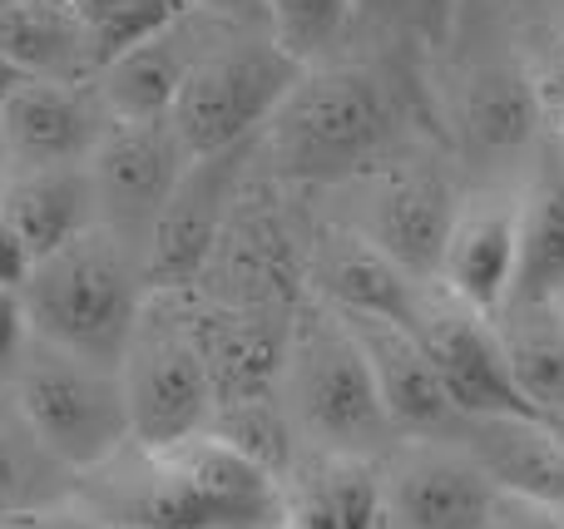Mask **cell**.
Returning <instances> with one entry per match:
<instances>
[{
    "label": "cell",
    "mask_w": 564,
    "mask_h": 529,
    "mask_svg": "<svg viewBox=\"0 0 564 529\" xmlns=\"http://www.w3.org/2000/svg\"><path fill=\"white\" fill-rule=\"evenodd\" d=\"M456 5H460V0H426V30H431V35H441V30L456 20Z\"/></svg>",
    "instance_id": "34"
},
{
    "label": "cell",
    "mask_w": 564,
    "mask_h": 529,
    "mask_svg": "<svg viewBox=\"0 0 564 529\" xmlns=\"http://www.w3.org/2000/svg\"><path fill=\"white\" fill-rule=\"evenodd\" d=\"M144 297L149 287L139 253L105 223L79 233L59 253L40 257L30 283L20 287L30 337L115 372L139 327Z\"/></svg>",
    "instance_id": "3"
},
{
    "label": "cell",
    "mask_w": 564,
    "mask_h": 529,
    "mask_svg": "<svg viewBox=\"0 0 564 529\" xmlns=\"http://www.w3.org/2000/svg\"><path fill=\"white\" fill-rule=\"evenodd\" d=\"M0 529H115V525H105L99 515H89L85 505L65 500V505H50V510H35V515H20V520H6Z\"/></svg>",
    "instance_id": "30"
},
{
    "label": "cell",
    "mask_w": 564,
    "mask_h": 529,
    "mask_svg": "<svg viewBox=\"0 0 564 529\" xmlns=\"http://www.w3.org/2000/svg\"><path fill=\"white\" fill-rule=\"evenodd\" d=\"M490 529H564V515L560 510H545V505L516 500V495H496Z\"/></svg>",
    "instance_id": "29"
},
{
    "label": "cell",
    "mask_w": 564,
    "mask_h": 529,
    "mask_svg": "<svg viewBox=\"0 0 564 529\" xmlns=\"http://www.w3.org/2000/svg\"><path fill=\"white\" fill-rule=\"evenodd\" d=\"M119 386L129 406V436L139 445H169L184 436H204L214 426V372L198 346L184 293L144 297L139 327L119 362Z\"/></svg>",
    "instance_id": "6"
},
{
    "label": "cell",
    "mask_w": 564,
    "mask_h": 529,
    "mask_svg": "<svg viewBox=\"0 0 564 529\" xmlns=\"http://www.w3.org/2000/svg\"><path fill=\"white\" fill-rule=\"evenodd\" d=\"M297 75L302 65H292L268 35L214 30V40L198 49L194 69L178 89L174 114H169L178 148L188 158H208L253 144L273 119V109L288 99V89L297 85Z\"/></svg>",
    "instance_id": "7"
},
{
    "label": "cell",
    "mask_w": 564,
    "mask_h": 529,
    "mask_svg": "<svg viewBox=\"0 0 564 529\" xmlns=\"http://www.w3.org/2000/svg\"><path fill=\"white\" fill-rule=\"evenodd\" d=\"M550 302H555V307H560V317H564V293H555V297H550Z\"/></svg>",
    "instance_id": "39"
},
{
    "label": "cell",
    "mask_w": 564,
    "mask_h": 529,
    "mask_svg": "<svg viewBox=\"0 0 564 529\" xmlns=\"http://www.w3.org/2000/svg\"><path fill=\"white\" fill-rule=\"evenodd\" d=\"M105 129H109V114L89 85H45V79H30L0 109V148H6V164L15 174L89 164Z\"/></svg>",
    "instance_id": "15"
},
{
    "label": "cell",
    "mask_w": 564,
    "mask_h": 529,
    "mask_svg": "<svg viewBox=\"0 0 564 529\" xmlns=\"http://www.w3.org/2000/svg\"><path fill=\"white\" fill-rule=\"evenodd\" d=\"M30 273H35V253H30L25 243H20V233L0 218V287L6 293H20V287L30 283Z\"/></svg>",
    "instance_id": "31"
},
{
    "label": "cell",
    "mask_w": 564,
    "mask_h": 529,
    "mask_svg": "<svg viewBox=\"0 0 564 529\" xmlns=\"http://www.w3.org/2000/svg\"><path fill=\"white\" fill-rule=\"evenodd\" d=\"M278 529H381L377 465L337 455H307L288 465Z\"/></svg>",
    "instance_id": "20"
},
{
    "label": "cell",
    "mask_w": 564,
    "mask_h": 529,
    "mask_svg": "<svg viewBox=\"0 0 564 529\" xmlns=\"http://www.w3.org/2000/svg\"><path fill=\"white\" fill-rule=\"evenodd\" d=\"M525 5H535L545 25H564V0H525Z\"/></svg>",
    "instance_id": "36"
},
{
    "label": "cell",
    "mask_w": 564,
    "mask_h": 529,
    "mask_svg": "<svg viewBox=\"0 0 564 529\" xmlns=\"http://www.w3.org/2000/svg\"><path fill=\"white\" fill-rule=\"evenodd\" d=\"M0 218L20 233V243L35 253V263L59 253L65 243H75L79 233H89V228L99 223L89 168L65 164V168H30V174H15L0 188Z\"/></svg>",
    "instance_id": "21"
},
{
    "label": "cell",
    "mask_w": 564,
    "mask_h": 529,
    "mask_svg": "<svg viewBox=\"0 0 564 529\" xmlns=\"http://www.w3.org/2000/svg\"><path fill=\"white\" fill-rule=\"evenodd\" d=\"M451 445L470 455L496 495L564 515V436L545 416H470L456 421Z\"/></svg>",
    "instance_id": "16"
},
{
    "label": "cell",
    "mask_w": 564,
    "mask_h": 529,
    "mask_svg": "<svg viewBox=\"0 0 564 529\" xmlns=\"http://www.w3.org/2000/svg\"><path fill=\"white\" fill-rule=\"evenodd\" d=\"M411 332H416L421 352L431 356L441 386H446V401L456 406L460 421H470V416H535L525 406V396L516 392V382H510L496 317L470 312L466 302H456L436 283H426Z\"/></svg>",
    "instance_id": "10"
},
{
    "label": "cell",
    "mask_w": 564,
    "mask_h": 529,
    "mask_svg": "<svg viewBox=\"0 0 564 529\" xmlns=\"http://www.w3.org/2000/svg\"><path fill=\"white\" fill-rule=\"evenodd\" d=\"M0 168H6V148H0Z\"/></svg>",
    "instance_id": "41"
},
{
    "label": "cell",
    "mask_w": 564,
    "mask_h": 529,
    "mask_svg": "<svg viewBox=\"0 0 564 529\" xmlns=\"http://www.w3.org/2000/svg\"><path fill=\"white\" fill-rule=\"evenodd\" d=\"M361 203L351 233L367 238L416 283H436L460 194L436 164H371L357 174Z\"/></svg>",
    "instance_id": "9"
},
{
    "label": "cell",
    "mask_w": 564,
    "mask_h": 529,
    "mask_svg": "<svg viewBox=\"0 0 564 529\" xmlns=\"http://www.w3.org/2000/svg\"><path fill=\"white\" fill-rule=\"evenodd\" d=\"M341 322L351 327L361 356H367V372L377 382L381 411H387L397 441H451L460 416L446 401V386H441L431 356L421 352L416 332L401 322H381V317H341Z\"/></svg>",
    "instance_id": "14"
},
{
    "label": "cell",
    "mask_w": 564,
    "mask_h": 529,
    "mask_svg": "<svg viewBox=\"0 0 564 529\" xmlns=\"http://www.w3.org/2000/svg\"><path fill=\"white\" fill-rule=\"evenodd\" d=\"M273 396L292 431V445L302 441L307 455L381 465L397 451V431L381 411L367 356H361L351 327L327 302L292 312L288 332H282Z\"/></svg>",
    "instance_id": "2"
},
{
    "label": "cell",
    "mask_w": 564,
    "mask_h": 529,
    "mask_svg": "<svg viewBox=\"0 0 564 529\" xmlns=\"http://www.w3.org/2000/svg\"><path fill=\"white\" fill-rule=\"evenodd\" d=\"M25 346H30V322H25V307H20V293L0 287V386H10Z\"/></svg>",
    "instance_id": "28"
},
{
    "label": "cell",
    "mask_w": 564,
    "mask_h": 529,
    "mask_svg": "<svg viewBox=\"0 0 564 529\" xmlns=\"http://www.w3.org/2000/svg\"><path fill=\"white\" fill-rule=\"evenodd\" d=\"M516 238H520V188H480L456 203L436 287L470 312L496 317L510 302L516 283Z\"/></svg>",
    "instance_id": "13"
},
{
    "label": "cell",
    "mask_w": 564,
    "mask_h": 529,
    "mask_svg": "<svg viewBox=\"0 0 564 529\" xmlns=\"http://www.w3.org/2000/svg\"><path fill=\"white\" fill-rule=\"evenodd\" d=\"M564 293V168L545 148L540 168L520 188V238L510 302H550Z\"/></svg>",
    "instance_id": "23"
},
{
    "label": "cell",
    "mask_w": 564,
    "mask_h": 529,
    "mask_svg": "<svg viewBox=\"0 0 564 529\" xmlns=\"http://www.w3.org/2000/svg\"><path fill=\"white\" fill-rule=\"evenodd\" d=\"M351 10L377 25H426V0H351Z\"/></svg>",
    "instance_id": "32"
},
{
    "label": "cell",
    "mask_w": 564,
    "mask_h": 529,
    "mask_svg": "<svg viewBox=\"0 0 564 529\" xmlns=\"http://www.w3.org/2000/svg\"><path fill=\"white\" fill-rule=\"evenodd\" d=\"M69 495H75V475L30 436L15 401H6L0 406V525L65 505Z\"/></svg>",
    "instance_id": "25"
},
{
    "label": "cell",
    "mask_w": 564,
    "mask_h": 529,
    "mask_svg": "<svg viewBox=\"0 0 564 529\" xmlns=\"http://www.w3.org/2000/svg\"><path fill=\"white\" fill-rule=\"evenodd\" d=\"M381 529H391V525H387V520H381Z\"/></svg>",
    "instance_id": "42"
},
{
    "label": "cell",
    "mask_w": 564,
    "mask_h": 529,
    "mask_svg": "<svg viewBox=\"0 0 564 529\" xmlns=\"http://www.w3.org/2000/svg\"><path fill=\"white\" fill-rule=\"evenodd\" d=\"M263 154L282 178L337 184L367 174L391 139V99L361 65H307L263 124Z\"/></svg>",
    "instance_id": "4"
},
{
    "label": "cell",
    "mask_w": 564,
    "mask_h": 529,
    "mask_svg": "<svg viewBox=\"0 0 564 529\" xmlns=\"http://www.w3.org/2000/svg\"><path fill=\"white\" fill-rule=\"evenodd\" d=\"M75 505L115 529H278L282 475L218 431L169 445L129 441L75 475Z\"/></svg>",
    "instance_id": "1"
},
{
    "label": "cell",
    "mask_w": 564,
    "mask_h": 529,
    "mask_svg": "<svg viewBox=\"0 0 564 529\" xmlns=\"http://www.w3.org/2000/svg\"><path fill=\"white\" fill-rule=\"evenodd\" d=\"M248 154H253V144H238L228 154L188 158L184 164L174 194L164 198L159 218L149 223L144 247H139V267H144L149 293H188L198 283V273L218 257L228 203L238 198Z\"/></svg>",
    "instance_id": "8"
},
{
    "label": "cell",
    "mask_w": 564,
    "mask_h": 529,
    "mask_svg": "<svg viewBox=\"0 0 564 529\" xmlns=\"http://www.w3.org/2000/svg\"><path fill=\"white\" fill-rule=\"evenodd\" d=\"M550 154H555V164L564 168V109L555 114V139H550Z\"/></svg>",
    "instance_id": "37"
},
{
    "label": "cell",
    "mask_w": 564,
    "mask_h": 529,
    "mask_svg": "<svg viewBox=\"0 0 564 529\" xmlns=\"http://www.w3.org/2000/svg\"><path fill=\"white\" fill-rule=\"evenodd\" d=\"M10 401H15L20 421L30 426V436L69 475L95 471L134 441L115 366L69 356L59 346L40 342V337H30L25 356L10 376Z\"/></svg>",
    "instance_id": "5"
},
{
    "label": "cell",
    "mask_w": 564,
    "mask_h": 529,
    "mask_svg": "<svg viewBox=\"0 0 564 529\" xmlns=\"http://www.w3.org/2000/svg\"><path fill=\"white\" fill-rule=\"evenodd\" d=\"M188 10H208V15H253L258 0H184Z\"/></svg>",
    "instance_id": "33"
},
{
    "label": "cell",
    "mask_w": 564,
    "mask_h": 529,
    "mask_svg": "<svg viewBox=\"0 0 564 529\" xmlns=\"http://www.w3.org/2000/svg\"><path fill=\"white\" fill-rule=\"evenodd\" d=\"M188 154L178 148L169 124H115L109 119L99 148L89 154V184H95L99 223L119 233L139 253L149 223L159 218L164 198L174 194Z\"/></svg>",
    "instance_id": "12"
},
{
    "label": "cell",
    "mask_w": 564,
    "mask_h": 529,
    "mask_svg": "<svg viewBox=\"0 0 564 529\" xmlns=\"http://www.w3.org/2000/svg\"><path fill=\"white\" fill-rule=\"evenodd\" d=\"M0 55L25 79L45 85H89L95 49L69 0H20L0 15Z\"/></svg>",
    "instance_id": "22"
},
{
    "label": "cell",
    "mask_w": 564,
    "mask_h": 529,
    "mask_svg": "<svg viewBox=\"0 0 564 529\" xmlns=\"http://www.w3.org/2000/svg\"><path fill=\"white\" fill-rule=\"evenodd\" d=\"M20 85H30V79H25V75H20V69H15V65H10V59H6V55H0V109H6V104H10V99H15V95H20Z\"/></svg>",
    "instance_id": "35"
},
{
    "label": "cell",
    "mask_w": 564,
    "mask_h": 529,
    "mask_svg": "<svg viewBox=\"0 0 564 529\" xmlns=\"http://www.w3.org/2000/svg\"><path fill=\"white\" fill-rule=\"evenodd\" d=\"M214 30H204L194 20V10H188L164 35L144 40V45H134L119 59H109V65L89 79L95 99L105 104V114L115 119V124H169L178 89H184L198 49L214 40Z\"/></svg>",
    "instance_id": "17"
},
{
    "label": "cell",
    "mask_w": 564,
    "mask_h": 529,
    "mask_svg": "<svg viewBox=\"0 0 564 529\" xmlns=\"http://www.w3.org/2000/svg\"><path fill=\"white\" fill-rule=\"evenodd\" d=\"M10 5H20V0H0V15H6V10H10Z\"/></svg>",
    "instance_id": "40"
},
{
    "label": "cell",
    "mask_w": 564,
    "mask_h": 529,
    "mask_svg": "<svg viewBox=\"0 0 564 529\" xmlns=\"http://www.w3.org/2000/svg\"><path fill=\"white\" fill-rule=\"evenodd\" d=\"M540 99L530 89L525 65H506V59H480L466 69L456 89V134L470 154L480 158H506L535 139L540 129Z\"/></svg>",
    "instance_id": "19"
},
{
    "label": "cell",
    "mask_w": 564,
    "mask_h": 529,
    "mask_svg": "<svg viewBox=\"0 0 564 529\" xmlns=\"http://www.w3.org/2000/svg\"><path fill=\"white\" fill-rule=\"evenodd\" d=\"M545 421H550V426H555V431L564 436V411H560V416H545Z\"/></svg>",
    "instance_id": "38"
},
{
    "label": "cell",
    "mask_w": 564,
    "mask_h": 529,
    "mask_svg": "<svg viewBox=\"0 0 564 529\" xmlns=\"http://www.w3.org/2000/svg\"><path fill=\"white\" fill-rule=\"evenodd\" d=\"M312 287H317V302H327L341 317H381V322L411 327L426 283L406 277L387 253H377L351 228H337L317 243Z\"/></svg>",
    "instance_id": "18"
},
{
    "label": "cell",
    "mask_w": 564,
    "mask_h": 529,
    "mask_svg": "<svg viewBox=\"0 0 564 529\" xmlns=\"http://www.w3.org/2000/svg\"><path fill=\"white\" fill-rule=\"evenodd\" d=\"M69 5H75L89 49H95V75L109 59L129 55L134 45L164 35L169 25L188 15L184 0H69Z\"/></svg>",
    "instance_id": "26"
},
{
    "label": "cell",
    "mask_w": 564,
    "mask_h": 529,
    "mask_svg": "<svg viewBox=\"0 0 564 529\" xmlns=\"http://www.w3.org/2000/svg\"><path fill=\"white\" fill-rule=\"evenodd\" d=\"M377 475L391 529H490L496 485L451 441H397Z\"/></svg>",
    "instance_id": "11"
},
{
    "label": "cell",
    "mask_w": 564,
    "mask_h": 529,
    "mask_svg": "<svg viewBox=\"0 0 564 529\" xmlns=\"http://www.w3.org/2000/svg\"><path fill=\"white\" fill-rule=\"evenodd\" d=\"M496 337L510 382L535 416L564 411V317L555 302H506L496 312Z\"/></svg>",
    "instance_id": "24"
},
{
    "label": "cell",
    "mask_w": 564,
    "mask_h": 529,
    "mask_svg": "<svg viewBox=\"0 0 564 529\" xmlns=\"http://www.w3.org/2000/svg\"><path fill=\"white\" fill-rule=\"evenodd\" d=\"M258 10L268 20V40L302 69L327 65L357 20L351 0H258Z\"/></svg>",
    "instance_id": "27"
}]
</instances>
